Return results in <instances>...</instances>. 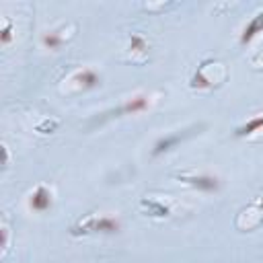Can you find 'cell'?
<instances>
[{
	"mask_svg": "<svg viewBox=\"0 0 263 263\" xmlns=\"http://www.w3.org/2000/svg\"><path fill=\"white\" fill-rule=\"evenodd\" d=\"M119 228H121V222L115 216H86L76 226H72V232L74 234H90V232L113 234Z\"/></svg>",
	"mask_w": 263,
	"mask_h": 263,
	"instance_id": "1",
	"label": "cell"
},
{
	"mask_svg": "<svg viewBox=\"0 0 263 263\" xmlns=\"http://www.w3.org/2000/svg\"><path fill=\"white\" fill-rule=\"evenodd\" d=\"M68 82H70L76 90H88V88L99 86L101 76H99L92 68H82V70H76V72L68 78Z\"/></svg>",
	"mask_w": 263,
	"mask_h": 263,
	"instance_id": "2",
	"label": "cell"
},
{
	"mask_svg": "<svg viewBox=\"0 0 263 263\" xmlns=\"http://www.w3.org/2000/svg\"><path fill=\"white\" fill-rule=\"evenodd\" d=\"M51 203H53V193H51V189L45 187V185H39V187L29 195V208H31L33 212H45V210L51 208Z\"/></svg>",
	"mask_w": 263,
	"mask_h": 263,
	"instance_id": "3",
	"label": "cell"
},
{
	"mask_svg": "<svg viewBox=\"0 0 263 263\" xmlns=\"http://www.w3.org/2000/svg\"><path fill=\"white\" fill-rule=\"evenodd\" d=\"M183 183H187V185H191V187H197V189H201V191H216L218 187H220V181H218V177H214V175H183V177H179Z\"/></svg>",
	"mask_w": 263,
	"mask_h": 263,
	"instance_id": "4",
	"label": "cell"
},
{
	"mask_svg": "<svg viewBox=\"0 0 263 263\" xmlns=\"http://www.w3.org/2000/svg\"><path fill=\"white\" fill-rule=\"evenodd\" d=\"M148 107H150V97H148V95H134V97H129L123 105H119L113 113H125V115H132V113L146 111Z\"/></svg>",
	"mask_w": 263,
	"mask_h": 263,
	"instance_id": "5",
	"label": "cell"
},
{
	"mask_svg": "<svg viewBox=\"0 0 263 263\" xmlns=\"http://www.w3.org/2000/svg\"><path fill=\"white\" fill-rule=\"evenodd\" d=\"M191 134H193V132L185 129V132H181V134H168V136L160 138V140L154 144V150H152V154H162V152L171 150L175 144H179L181 140H185V138H187V136H191Z\"/></svg>",
	"mask_w": 263,
	"mask_h": 263,
	"instance_id": "6",
	"label": "cell"
},
{
	"mask_svg": "<svg viewBox=\"0 0 263 263\" xmlns=\"http://www.w3.org/2000/svg\"><path fill=\"white\" fill-rule=\"evenodd\" d=\"M64 41H66L64 29H51V31H45V33L41 35V43H43V47H47V49H58V47H62Z\"/></svg>",
	"mask_w": 263,
	"mask_h": 263,
	"instance_id": "7",
	"label": "cell"
},
{
	"mask_svg": "<svg viewBox=\"0 0 263 263\" xmlns=\"http://www.w3.org/2000/svg\"><path fill=\"white\" fill-rule=\"evenodd\" d=\"M263 31V12H259V14H255L249 23H247V27L242 29V35H240V41L242 43H247V41H251L257 33H261Z\"/></svg>",
	"mask_w": 263,
	"mask_h": 263,
	"instance_id": "8",
	"label": "cell"
},
{
	"mask_svg": "<svg viewBox=\"0 0 263 263\" xmlns=\"http://www.w3.org/2000/svg\"><path fill=\"white\" fill-rule=\"evenodd\" d=\"M257 132H263V115H255L247 123L236 127V136H251V134H257Z\"/></svg>",
	"mask_w": 263,
	"mask_h": 263,
	"instance_id": "9",
	"label": "cell"
},
{
	"mask_svg": "<svg viewBox=\"0 0 263 263\" xmlns=\"http://www.w3.org/2000/svg\"><path fill=\"white\" fill-rule=\"evenodd\" d=\"M129 49H132V51H140V53H144V51L148 49V45H146L144 37L134 35V37H132V41H129Z\"/></svg>",
	"mask_w": 263,
	"mask_h": 263,
	"instance_id": "10",
	"label": "cell"
},
{
	"mask_svg": "<svg viewBox=\"0 0 263 263\" xmlns=\"http://www.w3.org/2000/svg\"><path fill=\"white\" fill-rule=\"evenodd\" d=\"M10 23L8 21H4V27H2V35H0V41H2V45H8L10 43Z\"/></svg>",
	"mask_w": 263,
	"mask_h": 263,
	"instance_id": "11",
	"label": "cell"
}]
</instances>
